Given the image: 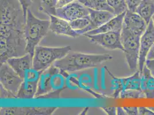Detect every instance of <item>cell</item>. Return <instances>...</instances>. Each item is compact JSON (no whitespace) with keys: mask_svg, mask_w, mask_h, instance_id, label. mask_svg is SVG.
Masks as SVG:
<instances>
[{"mask_svg":"<svg viewBox=\"0 0 154 115\" xmlns=\"http://www.w3.org/2000/svg\"><path fill=\"white\" fill-rule=\"evenodd\" d=\"M7 62L23 79L26 71L33 67V55L27 53L21 57L10 58Z\"/></svg>","mask_w":154,"mask_h":115,"instance_id":"obj_16","label":"cell"},{"mask_svg":"<svg viewBox=\"0 0 154 115\" xmlns=\"http://www.w3.org/2000/svg\"><path fill=\"white\" fill-rule=\"evenodd\" d=\"M121 36L124 52L129 68L132 71H135L138 67L141 36L131 31L124 26H122Z\"/></svg>","mask_w":154,"mask_h":115,"instance_id":"obj_6","label":"cell"},{"mask_svg":"<svg viewBox=\"0 0 154 115\" xmlns=\"http://www.w3.org/2000/svg\"><path fill=\"white\" fill-rule=\"evenodd\" d=\"M136 13L139 14L148 24L154 14V1L153 0H142L136 8Z\"/></svg>","mask_w":154,"mask_h":115,"instance_id":"obj_20","label":"cell"},{"mask_svg":"<svg viewBox=\"0 0 154 115\" xmlns=\"http://www.w3.org/2000/svg\"><path fill=\"white\" fill-rule=\"evenodd\" d=\"M58 107H7L1 108L2 115H51Z\"/></svg>","mask_w":154,"mask_h":115,"instance_id":"obj_11","label":"cell"},{"mask_svg":"<svg viewBox=\"0 0 154 115\" xmlns=\"http://www.w3.org/2000/svg\"><path fill=\"white\" fill-rule=\"evenodd\" d=\"M126 12L119 15H116L113 19L110 20L107 23L104 24L103 26L99 27L94 30L91 31L83 35H92L100 33L110 32V31H122L124 19Z\"/></svg>","mask_w":154,"mask_h":115,"instance_id":"obj_17","label":"cell"},{"mask_svg":"<svg viewBox=\"0 0 154 115\" xmlns=\"http://www.w3.org/2000/svg\"><path fill=\"white\" fill-rule=\"evenodd\" d=\"M48 16L50 21V30L53 33L59 35H65L74 38H78L81 35L72 29L69 21L52 14H49Z\"/></svg>","mask_w":154,"mask_h":115,"instance_id":"obj_12","label":"cell"},{"mask_svg":"<svg viewBox=\"0 0 154 115\" xmlns=\"http://www.w3.org/2000/svg\"><path fill=\"white\" fill-rule=\"evenodd\" d=\"M141 90L146 98H154V76L146 65L141 74Z\"/></svg>","mask_w":154,"mask_h":115,"instance_id":"obj_18","label":"cell"},{"mask_svg":"<svg viewBox=\"0 0 154 115\" xmlns=\"http://www.w3.org/2000/svg\"><path fill=\"white\" fill-rule=\"evenodd\" d=\"M149 108L151 110H152L154 112V107H149Z\"/></svg>","mask_w":154,"mask_h":115,"instance_id":"obj_40","label":"cell"},{"mask_svg":"<svg viewBox=\"0 0 154 115\" xmlns=\"http://www.w3.org/2000/svg\"><path fill=\"white\" fill-rule=\"evenodd\" d=\"M112 59L113 57L109 54H88L69 52L64 57L55 62L54 65L60 70L71 73L93 68Z\"/></svg>","mask_w":154,"mask_h":115,"instance_id":"obj_1","label":"cell"},{"mask_svg":"<svg viewBox=\"0 0 154 115\" xmlns=\"http://www.w3.org/2000/svg\"><path fill=\"white\" fill-rule=\"evenodd\" d=\"M117 115H127L125 110L123 107H117Z\"/></svg>","mask_w":154,"mask_h":115,"instance_id":"obj_38","label":"cell"},{"mask_svg":"<svg viewBox=\"0 0 154 115\" xmlns=\"http://www.w3.org/2000/svg\"><path fill=\"white\" fill-rule=\"evenodd\" d=\"M71 27L74 30L79 33L81 35H83L85 30L89 26L90 23V15L79 18L70 22Z\"/></svg>","mask_w":154,"mask_h":115,"instance_id":"obj_24","label":"cell"},{"mask_svg":"<svg viewBox=\"0 0 154 115\" xmlns=\"http://www.w3.org/2000/svg\"><path fill=\"white\" fill-rule=\"evenodd\" d=\"M139 108V115H154V112L149 108L144 107H140Z\"/></svg>","mask_w":154,"mask_h":115,"instance_id":"obj_33","label":"cell"},{"mask_svg":"<svg viewBox=\"0 0 154 115\" xmlns=\"http://www.w3.org/2000/svg\"><path fill=\"white\" fill-rule=\"evenodd\" d=\"M0 33L1 64L7 62L10 58L21 57L27 54L24 31L1 26Z\"/></svg>","mask_w":154,"mask_h":115,"instance_id":"obj_2","label":"cell"},{"mask_svg":"<svg viewBox=\"0 0 154 115\" xmlns=\"http://www.w3.org/2000/svg\"><path fill=\"white\" fill-rule=\"evenodd\" d=\"M110 7H111L116 15H119L126 12L128 7L126 0H106Z\"/></svg>","mask_w":154,"mask_h":115,"instance_id":"obj_26","label":"cell"},{"mask_svg":"<svg viewBox=\"0 0 154 115\" xmlns=\"http://www.w3.org/2000/svg\"><path fill=\"white\" fill-rule=\"evenodd\" d=\"M154 43V26L151 20L145 32L141 35L140 41V51L138 67L141 74L147 60L148 52Z\"/></svg>","mask_w":154,"mask_h":115,"instance_id":"obj_10","label":"cell"},{"mask_svg":"<svg viewBox=\"0 0 154 115\" xmlns=\"http://www.w3.org/2000/svg\"><path fill=\"white\" fill-rule=\"evenodd\" d=\"M89 8L77 0L66 6L57 8L56 10L57 16L69 22L89 16Z\"/></svg>","mask_w":154,"mask_h":115,"instance_id":"obj_9","label":"cell"},{"mask_svg":"<svg viewBox=\"0 0 154 115\" xmlns=\"http://www.w3.org/2000/svg\"><path fill=\"white\" fill-rule=\"evenodd\" d=\"M89 9L97 11H107L115 13L114 11L109 6L106 0H77Z\"/></svg>","mask_w":154,"mask_h":115,"instance_id":"obj_23","label":"cell"},{"mask_svg":"<svg viewBox=\"0 0 154 115\" xmlns=\"http://www.w3.org/2000/svg\"><path fill=\"white\" fill-rule=\"evenodd\" d=\"M122 31H110L92 35H86L90 42L108 50H120L124 51L122 42Z\"/></svg>","mask_w":154,"mask_h":115,"instance_id":"obj_7","label":"cell"},{"mask_svg":"<svg viewBox=\"0 0 154 115\" xmlns=\"http://www.w3.org/2000/svg\"><path fill=\"white\" fill-rule=\"evenodd\" d=\"M75 1L77 0H58L57 4V9L66 6Z\"/></svg>","mask_w":154,"mask_h":115,"instance_id":"obj_36","label":"cell"},{"mask_svg":"<svg viewBox=\"0 0 154 115\" xmlns=\"http://www.w3.org/2000/svg\"><path fill=\"white\" fill-rule=\"evenodd\" d=\"M106 70L108 71V73L111 77V83H112V88L111 89L112 90V97L113 98H120V95L121 93L123 91L122 79L116 77L111 72L108 70V68L105 67Z\"/></svg>","mask_w":154,"mask_h":115,"instance_id":"obj_25","label":"cell"},{"mask_svg":"<svg viewBox=\"0 0 154 115\" xmlns=\"http://www.w3.org/2000/svg\"><path fill=\"white\" fill-rule=\"evenodd\" d=\"M127 115H139V108L137 107H124Z\"/></svg>","mask_w":154,"mask_h":115,"instance_id":"obj_32","label":"cell"},{"mask_svg":"<svg viewBox=\"0 0 154 115\" xmlns=\"http://www.w3.org/2000/svg\"><path fill=\"white\" fill-rule=\"evenodd\" d=\"M0 93L1 98H16L17 96L14 95L11 92L5 88L2 85L0 84Z\"/></svg>","mask_w":154,"mask_h":115,"instance_id":"obj_28","label":"cell"},{"mask_svg":"<svg viewBox=\"0 0 154 115\" xmlns=\"http://www.w3.org/2000/svg\"><path fill=\"white\" fill-rule=\"evenodd\" d=\"M101 108L108 115H117V107H101Z\"/></svg>","mask_w":154,"mask_h":115,"instance_id":"obj_34","label":"cell"},{"mask_svg":"<svg viewBox=\"0 0 154 115\" xmlns=\"http://www.w3.org/2000/svg\"><path fill=\"white\" fill-rule=\"evenodd\" d=\"M1 26L24 31L26 18L19 0H0Z\"/></svg>","mask_w":154,"mask_h":115,"instance_id":"obj_4","label":"cell"},{"mask_svg":"<svg viewBox=\"0 0 154 115\" xmlns=\"http://www.w3.org/2000/svg\"><path fill=\"white\" fill-rule=\"evenodd\" d=\"M23 82V79L7 62L1 64L0 82L5 88L16 96Z\"/></svg>","mask_w":154,"mask_h":115,"instance_id":"obj_8","label":"cell"},{"mask_svg":"<svg viewBox=\"0 0 154 115\" xmlns=\"http://www.w3.org/2000/svg\"><path fill=\"white\" fill-rule=\"evenodd\" d=\"M154 59V43L150 50L148 52L147 59Z\"/></svg>","mask_w":154,"mask_h":115,"instance_id":"obj_37","label":"cell"},{"mask_svg":"<svg viewBox=\"0 0 154 115\" xmlns=\"http://www.w3.org/2000/svg\"><path fill=\"white\" fill-rule=\"evenodd\" d=\"M142 0H126L128 9L135 12L136 8L139 6Z\"/></svg>","mask_w":154,"mask_h":115,"instance_id":"obj_29","label":"cell"},{"mask_svg":"<svg viewBox=\"0 0 154 115\" xmlns=\"http://www.w3.org/2000/svg\"><path fill=\"white\" fill-rule=\"evenodd\" d=\"M58 0H32L38 11L45 13L47 15L56 16L57 4Z\"/></svg>","mask_w":154,"mask_h":115,"instance_id":"obj_21","label":"cell"},{"mask_svg":"<svg viewBox=\"0 0 154 115\" xmlns=\"http://www.w3.org/2000/svg\"><path fill=\"white\" fill-rule=\"evenodd\" d=\"M145 65L151 71V73L154 76V59H147Z\"/></svg>","mask_w":154,"mask_h":115,"instance_id":"obj_35","label":"cell"},{"mask_svg":"<svg viewBox=\"0 0 154 115\" xmlns=\"http://www.w3.org/2000/svg\"><path fill=\"white\" fill-rule=\"evenodd\" d=\"M89 109V108H88V107H87V108H85L84 109V110L80 113V115H85L87 112H88V110Z\"/></svg>","mask_w":154,"mask_h":115,"instance_id":"obj_39","label":"cell"},{"mask_svg":"<svg viewBox=\"0 0 154 115\" xmlns=\"http://www.w3.org/2000/svg\"><path fill=\"white\" fill-rule=\"evenodd\" d=\"M121 79L123 91L125 90H141V74L139 71L130 77Z\"/></svg>","mask_w":154,"mask_h":115,"instance_id":"obj_22","label":"cell"},{"mask_svg":"<svg viewBox=\"0 0 154 115\" xmlns=\"http://www.w3.org/2000/svg\"><path fill=\"white\" fill-rule=\"evenodd\" d=\"M120 98L123 99H139L146 98V96L141 90H125L121 93Z\"/></svg>","mask_w":154,"mask_h":115,"instance_id":"obj_27","label":"cell"},{"mask_svg":"<svg viewBox=\"0 0 154 115\" xmlns=\"http://www.w3.org/2000/svg\"><path fill=\"white\" fill-rule=\"evenodd\" d=\"M62 90L52 91L46 95L41 96L39 98H58L60 97V93Z\"/></svg>","mask_w":154,"mask_h":115,"instance_id":"obj_30","label":"cell"},{"mask_svg":"<svg viewBox=\"0 0 154 115\" xmlns=\"http://www.w3.org/2000/svg\"><path fill=\"white\" fill-rule=\"evenodd\" d=\"M58 70V67L53 64L42 71L38 79L37 92L35 97V98H39L41 96L52 92V76Z\"/></svg>","mask_w":154,"mask_h":115,"instance_id":"obj_14","label":"cell"},{"mask_svg":"<svg viewBox=\"0 0 154 115\" xmlns=\"http://www.w3.org/2000/svg\"><path fill=\"white\" fill-rule=\"evenodd\" d=\"M152 22H153V24H154V14L153 15V16H152Z\"/></svg>","mask_w":154,"mask_h":115,"instance_id":"obj_41","label":"cell"},{"mask_svg":"<svg viewBox=\"0 0 154 115\" xmlns=\"http://www.w3.org/2000/svg\"><path fill=\"white\" fill-rule=\"evenodd\" d=\"M145 20L137 13L127 10L124 16L123 26L136 34L141 36L147 29Z\"/></svg>","mask_w":154,"mask_h":115,"instance_id":"obj_13","label":"cell"},{"mask_svg":"<svg viewBox=\"0 0 154 115\" xmlns=\"http://www.w3.org/2000/svg\"><path fill=\"white\" fill-rule=\"evenodd\" d=\"M50 20L38 19L30 9L28 10L24 30L26 53L33 56L35 48L50 30Z\"/></svg>","mask_w":154,"mask_h":115,"instance_id":"obj_3","label":"cell"},{"mask_svg":"<svg viewBox=\"0 0 154 115\" xmlns=\"http://www.w3.org/2000/svg\"><path fill=\"white\" fill-rule=\"evenodd\" d=\"M19 1L22 5L24 13V16L26 19L27 12H28V10L29 9V7H30V5L32 4V0H19Z\"/></svg>","mask_w":154,"mask_h":115,"instance_id":"obj_31","label":"cell"},{"mask_svg":"<svg viewBox=\"0 0 154 115\" xmlns=\"http://www.w3.org/2000/svg\"><path fill=\"white\" fill-rule=\"evenodd\" d=\"M38 82L23 80L17 93V98L21 99H31L35 98L38 89Z\"/></svg>","mask_w":154,"mask_h":115,"instance_id":"obj_19","label":"cell"},{"mask_svg":"<svg viewBox=\"0 0 154 115\" xmlns=\"http://www.w3.org/2000/svg\"><path fill=\"white\" fill-rule=\"evenodd\" d=\"M89 10L90 12V23L85 30L84 35L98 28L116 16L115 13L107 11H97L89 8Z\"/></svg>","mask_w":154,"mask_h":115,"instance_id":"obj_15","label":"cell"},{"mask_svg":"<svg viewBox=\"0 0 154 115\" xmlns=\"http://www.w3.org/2000/svg\"><path fill=\"white\" fill-rule=\"evenodd\" d=\"M71 48L70 45L63 47H45L38 45L33 56V68L43 71L55 62L64 57Z\"/></svg>","mask_w":154,"mask_h":115,"instance_id":"obj_5","label":"cell"},{"mask_svg":"<svg viewBox=\"0 0 154 115\" xmlns=\"http://www.w3.org/2000/svg\"><path fill=\"white\" fill-rule=\"evenodd\" d=\"M153 1H154V0H153Z\"/></svg>","mask_w":154,"mask_h":115,"instance_id":"obj_42","label":"cell"}]
</instances>
